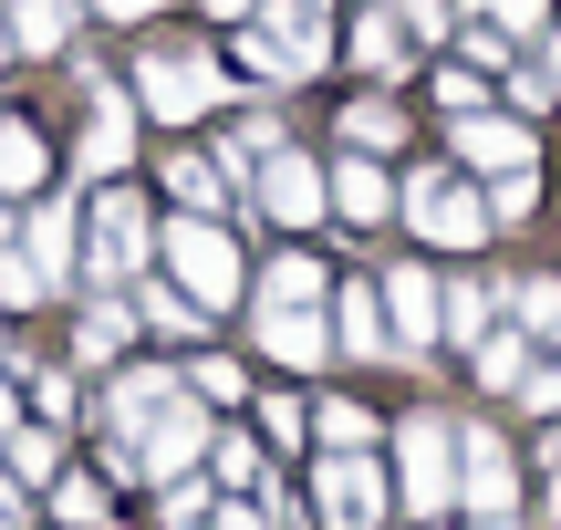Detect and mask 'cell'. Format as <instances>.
<instances>
[{
  "label": "cell",
  "instance_id": "30bf717a",
  "mask_svg": "<svg viewBox=\"0 0 561 530\" xmlns=\"http://www.w3.org/2000/svg\"><path fill=\"white\" fill-rule=\"evenodd\" d=\"M208 416L198 406H157V427L136 437V479H157V489H178V479H198V458H208Z\"/></svg>",
  "mask_w": 561,
  "mask_h": 530
},
{
  "label": "cell",
  "instance_id": "836d02e7",
  "mask_svg": "<svg viewBox=\"0 0 561 530\" xmlns=\"http://www.w3.org/2000/svg\"><path fill=\"white\" fill-rule=\"evenodd\" d=\"M479 11H489V32H510V42H541L551 0H479Z\"/></svg>",
  "mask_w": 561,
  "mask_h": 530
},
{
  "label": "cell",
  "instance_id": "4316f807",
  "mask_svg": "<svg viewBox=\"0 0 561 530\" xmlns=\"http://www.w3.org/2000/svg\"><path fill=\"white\" fill-rule=\"evenodd\" d=\"M0 469H11L21 489H53V479H62V448H53V427H11V448H0Z\"/></svg>",
  "mask_w": 561,
  "mask_h": 530
},
{
  "label": "cell",
  "instance_id": "8992f818",
  "mask_svg": "<svg viewBox=\"0 0 561 530\" xmlns=\"http://www.w3.org/2000/svg\"><path fill=\"white\" fill-rule=\"evenodd\" d=\"M312 510H322V530H385L396 479H385L375 458H322L312 469Z\"/></svg>",
  "mask_w": 561,
  "mask_h": 530
},
{
  "label": "cell",
  "instance_id": "6da1fadb",
  "mask_svg": "<svg viewBox=\"0 0 561 530\" xmlns=\"http://www.w3.org/2000/svg\"><path fill=\"white\" fill-rule=\"evenodd\" d=\"M146 261H157V219H146V198L136 187H94V198H83V281H146Z\"/></svg>",
  "mask_w": 561,
  "mask_h": 530
},
{
  "label": "cell",
  "instance_id": "cb8c5ba5",
  "mask_svg": "<svg viewBox=\"0 0 561 530\" xmlns=\"http://www.w3.org/2000/svg\"><path fill=\"white\" fill-rule=\"evenodd\" d=\"M312 437H322V458H364V448H375V416H364L354 395H322V406H312Z\"/></svg>",
  "mask_w": 561,
  "mask_h": 530
},
{
  "label": "cell",
  "instance_id": "5bb4252c",
  "mask_svg": "<svg viewBox=\"0 0 561 530\" xmlns=\"http://www.w3.org/2000/svg\"><path fill=\"white\" fill-rule=\"evenodd\" d=\"M333 354H354V365H385V354H396V333H385V291L343 281V302H333Z\"/></svg>",
  "mask_w": 561,
  "mask_h": 530
},
{
  "label": "cell",
  "instance_id": "f6af8a7d",
  "mask_svg": "<svg viewBox=\"0 0 561 530\" xmlns=\"http://www.w3.org/2000/svg\"><path fill=\"white\" fill-rule=\"evenodd\" d=\"M208 530H271V520H261V499H250V510H208Z\"/></svg>",
  "mask_w": 561,
  "mask_h": 530
},
{
  "label": "cell",
  "instance_id": "1f68e13d",
  "mask_svg": "<svg viewBox=\"0 0 561 530\" xmlns=\"http://www.w3.org/2000/svg\"><path fill=\"white\" fill-rule=\"evenodd\" d=\"M530 208H541V177H530V166L520 177H489V229H520Z\"/></svg>",
  "mask_w": 561,
  "mask_h": 530
},
{
  "label": "cell",
  "instance_id": "f35d334b",
  "mask_svg": "<svg viewBox=\"0 0 561 530\" xmlns=\"http://www.w3.org/2000/svg\"><path fill=\"white\" fill-rule=\"evenodd\" d=\"M510 104H520V125H530V115H551L561 94H551V73H541V62H510Z\"/></svg>",
  "mask_w": 561,
  "mask_h": 530
},
{
  "label": "cell",
  "instance_id": "e575fe53",
  "mask_svg": "<svg viewBox=\"0 0 561 530\" xmlns=\"http://www.w3.org/2000/svg\"><path fill=\"white\" fill-rule=\"evenodd\" d=\"M405 42H458V0H405Z\"/></svg>",
  "mask_w": 561,
  "mask_h": 530
},
{
  "label": "cell",
  "instance_id": "d6986e66",
  "mask_svg": "<svg viewBox=\"0 0 561 530\" xmlns=\"http://www.w3.org/2000/svg\"><path fill=\"white\" fill-rule=\"evenodd\" d=\"M62 42H73V0H11V53L53 62Z\"/></svg>",
  "mask_w": 561,
  "mask_h": 530
},
{
  "label": "cell",
  "instance_id": "2e32d148",
  "mask_svg": "<svg viewBox=\"0 0 561 530\" xmlns=\"http://www.w3.org/2000/svg\"><path fill=\"white\" fill-rule=\"evenodd\" d=\"M125 344H136V302L125 291H94L73 323V365H125Z\"/></svg>",
  "mask_w": 561,
  "mask_h": 530
},
{
  "label": "cell",
  "instance_id": "f907efd6",
  "mask_svg": "<svg viewBox=\"0 0 561 530\" xmlns=\"http://www.w3.org/2000/svg\"><path fill=\"white\" fill-rule=\"evenodd\" d=\"M468 530H520V520H468Z\"/></svg>",
  "mask_w": 561,
  "mask_h": 530
},
{
  "label": "cell",
  "instance_id": "52a82bcc",
  "mask_svg": "<svg viewBox=\"0 0 561 530\" xmlns=\"http://www.w3.org/2000/svg\"><path fill=\"white\" fill-rule=\"evenodd\" d=\"M510 499H520V458H510V437L500 427H458V510L510 520Z\"/></svg>",
  "mask_w": 561,
  "mask_h": 530
},
{
  "label": "cell",
  "instance_id": "d590c367",
  "mask_svg": "<svg viewBox=\"0 0 561 530\" xmlns=\"http://www.w3.org/2000/svg\"><path fill=\"white\" fill-rule=\"evenodd\" d=\"M208 510H219L208 479H178V489H167V530H208Z\"/></svg>",
  "mask_w": 561,
  "mask_h": 530
},
{
  "label": "cell",
  "instance_id": "60d3db41",
  "mask_svg": "<svg viewBox=\"0 0 561 530\" xmlns=\"http://www.w3.org/2000/svg\"><path fill=\"white\" fill-rule=\"evenodd\" d=\"M468 42V62H489V73H510V32H489V21H479V32H458Z\"/></svg>",
  "mask_w": 561,
  "mask_h": 530
},
{
  "label": "cell",
  "instance_id": "7a4b0ae2",
  "mask_svg": "<svg viewBox=\"0 0 561 530\" xmlns=\"http://www.w3.org/2000/svg\"><path fill=\"white\" fill-rule=\"evenodd\" d=\"M396 510H416V520L458 510V427H447L437 406L396 416Z\"/></svg>",
  "mask_w": 561,
  "mask_h": 530
},
{
  "label": "cell",
  "instance_id": "74e56055",
  "mask_svg": "<svg viewBox=\"0 0 561 530\" xmlns=\"http://www.w3.org/2000/svg\"><path fill=\"white\" fill-rule=\"evenodd\" d=\"M437 104H447V125H458V115H489V83L447 62V73H437Z\"/></svg>",
  "mask_w": 561,
  "mask_h": 530
},
{
  "label": "cell",
  "instance_id": "d6a6232c",
  "mask_svg": "<svg viewBox=\"0 0 561 530\" xmlns=\"http://www.w3.org/2000/svg\"><path fill=\"white\" fill-rule=\"evenodd\" d=\"M11 240H21V229H11ZM11 240H0V302H11V312H32V302H53V291H42V270L21 261Z\"/></svg>",
  "mask_w": 561,
  "mask_h": 530
},
{
  "label": "cell",
  "instance_id": "ee69618b",
  "mask_svg": "<svg viewBox=\"0 0 561 530\" xmlns=\"http://www.w3.org/2000/svg\"><path fill=\"white\" fill-rule=\"evenodd\" d=\"M208 21H229V32H250V11H261V0H198Z\"/></svg>",
  "mask_w": 561,
  "mask_h": 530
},
{
  "label": "cell",
  "instance_id": "484cf974",
  "mask_svg": "<svg viewBox=\"0 0 561 530\" xmlns=\"http://www.w3.org/2000/svg\"><path fill=\"white\" fill-rule=\"evenodd\" d=\"M354 62H364V73H405V21L364 0V21H354Z\"/></svg>",
  "mask_w": 561,
  "mask_h": 530
},
{
  "label": "cell",
  "instance_id": "7402d4cb",
  "mask_svg": "<svg viewBox=\"0 0 561 530\" xmlns=\"http://www.w3.org/2000/svg\"><path fill=\"white\" fill-rule=\"evenodd\" d=\"M343 146H354V157H396V146H405V115L385 94H354V104H343Z\"/></svg>",
  "mask_w": 561,
  "mask_h": 530
},
{
  "label": "cell",
  "instance_id": "4fadbf2b",
  "mask_svg": "<svg viewBox=\"0 0 561 530\" xmlns=\"http://www.w3.org/2000/svg\"><path fill=\"white\" fill-rule=\"evenodd\" d=\"M11 250H21V261L42 270V291H62V270L83 261V208H62V198H53V208H32V219H21V240H11Z\"/></svg>",
  "mask_w": 561,
  "mask_h": 530
},
{
  "label": "cell",
  "instance_id": "ab89813d",
  "mask_svg": "<svg viewBox=\"0 0 561 530\" xmlns=\"http://www.w3.org/2000/svg\"><path fill=\"white\" fill-rule=\"evenodd\" d=\"M187 385H198L208 406H229V395H240V365H229V354H198V375H187Z\"/></svg>",
  "mask_w": 561,
  "mask_h": 530
},
{
  "label": "cell",
  "instance_id": "ba28073f",
  "mask_svg": "<svg viewBox=\"0 0 561 530\" xmlns=\"http://www.w3.org/2000/svg\"><path fill=\"white\" fill-rule=\"evenodd\" d=\"M73 166L94 187H115L125 166H136V94H115V83L94 73V115H83V146H73Z\"/></svg>",
  "mask_w": 561,
  "mask_h": 530
},
{
  "label": "cell",
  "instance_id": "ac0fdd59",
  "mask_svg": "<svg viewBox=\"0 0 561 530\" xmlns=\"http://www.w3.org/2000/svg\"><path fill=\"white\" fill-rule=\"evenodd\" d=\"M42 177H53V146H42V125L0 115V198H32Z\"/></svg>",
  "mask_w": 561,
  "mask_h": 530
},
{
  "label": "cell",
  "instance_id": "44dd1931",
  "mask_svg": "<svg viewBox=\"0 0 561 530\" xmlns=\"http://www.w3.org/2000/svg\"><path fill=\"white\" fill-rule=\"evenodd\" d=\"M312 302H322V261L312 250H280L261 270V312H312Z\"/></svg>",
  "mask_w": 561,
  "mask_h": 530
},
{
  "label": "cell",
  "instance_id": "681fc988",
  "mask_svg": "<svg viewBox=\"0 0 561 530\" xmlns=\"http://www.w3.org/2000/svg\"><path fill=\"white\" fill-rule=\"evenodd\" d=\"M0 62H11V0H0Z\"/></svg>",
  "mask_w": 561,
  "mask_h": 530
},
{
  "label": "cell",
  "instance_id": "7dc6e473",
  "mask_svg": "<svg viewBox=\"0 0 561 530\" xmlns=\"http://www.w3.org/2000/svg\"><path fill=\"white\" fill-rule=\"evenodd\" d=\"M11 427H21V406H11V375H0V448H11Z\"/></svg>",
  "mask_w": 561,
  "mask_h": 530
},
{
  "label": "cell",
  "instance_id": "b9f144b4",
  "mask_svg": "<svg viewBox=\"0 0 561 530\" xmlns=\"http://www.w3.org/2000/svg\"><path fill=\"white\" fill-rule=\"evenodd\" d=\"M520 406H530V416H561V365H551V375H530V385H520Z\"/></svg>",
  "mask_w": 561,
  "mask_h": 530
},
{
  "label": "cell",
  "instance_id": "f546056e",
  "mask_svg": "<svg viewBox=\"0 0 561 530\" xmlns=\"http://www.w3.org/2000/svg\"><path fill=\"white\" fill-rule=\"evenodd\" d=\"M250 416H261V437H271L280 458H291L301 437H312V406H301V395H261V406H250Z\"/></svg>",
  "mask_w": 561,
  "mask_h": 530
},
{
  "label": "cell",
  "instance_id": "83f0119b",
  "mask_svg": "<svg viewBox=\"0 0 561 530\" xmlns=\"http://www.w3.org/2000/svg\"><path fill=\"white\" fill-rule=\"evenodd\" d=\"M479 385H530V333H479Z\"/></svg>",
  "mask_w": 561,
  "mask_h": 530
},
{
  "label": "cell",
  "instance_id": "7bdbcfd3",
  "mask_svg": "<svg viewBox=\"0 0 561 530\" xmlns=\"http://www.w3.org/2000/svg\"><path fill=\"white\" fill-rule=\"evenodd\" d=\"M0 530H32V499H21V479L0 469Z\"/></svg>",
  "mask_w": 561,
  "mask_h": 530
},
{
  "label": "cell",
  "instance_id": "603a6c76",
  "mask_svg": "<svg viewBox=\"0 0 561 530\" xmlns=\"http://www.w3.org/2000/svg\"><path fill=\"white\" fill-rule=\"evenodd\" d=\"M136 323H146V333H157V344H187V333H198V323H208V312H198V302H187V291H178V281H136Z\"/></svg>",
  "mask_w": 561,
  "mask_h": 530
},
{
  "label": "cell",
  "instance_id": "c3c4849f",
  "mask_svg": "<svg viewBox=\"0 0 561 530\" xmlns=\"http://www.w3.org/2000/svg\"><path fill=\"white\" fill-rule=\"evenodd\" d=\"M541 73H551V94H561V32H551V42H541Z\"/></svg>",
  "mask_w": 561,
  "mask_h": 530
},
{
  "label": "cell",
  "instance_id": "ffe728a7",
  "mask_svg": "<svg viewBox=\"0 0 561 530\" xmlns=\"http://www.w3.org/2000/svg\"><path fill=\"white\" fill-rule=\"evenodd\" d=\"M322 187H333V208H343L354 229H375L385 208H396V177H385V166H364V157H354V166H333Z\"/></svg>",
  "mask_w": 561,
  "mask_h": 530
},
{
  "label": "cell",
  "instance_id": "277c9868",
  "mask_svg": "<svg viewBox=\"0 0 561 530\" xmlns=\"http://www.w3.org/2000/svg\"><path fill=\"white\" fill-rule=\"evenodd\" d=\"M396 208H405V229H416L426 250H479L489 240V198L458 187V166H416V177L396 187Z\"/></svg>",
  "mask_w": 561,
  "mask_h": 530
},
{
  "label": "cell",
  "instance_id": "816d5d0a",
  "mask_svg": "<svg viewBox=\"0 0 561 530\" xmlns=\"http://www.w3.org/2000/svg\"><path fill=\"white\" fill-rule=\"evenodd\" d=\"M551 530H561V479H551Z\"/></svg>",
  "mask_w": 561,
  "mask_h": 530
},
{
  "label": "cell",
  "instance_id": "f1b7e54d",
  "mask_svg": "<svg viewBox=\"0 0 561 530\" xmlns=\"http://www.w3.org/2000/svg\"><path fill=\"white\" fill-rule=\"evenodd\" d=\"M53 510H62V530H104V510H115V499H104V479H53Z\"/></svg>",
  "mask_w": 561,
  "mask_h": 530
},
{
  "label": "cell",
  "instance_id": "e0dca14e",
  "mask_svg": "<svg viewBox=\"0 0 561 530\" xmlns=\"http://www.w3.org/2000/svg\"><path fill=\"white\" fill-rule=\"evenodd\" d=\"M261 354L280 375H312L322 354H333V323H322V312H261Z\"/></svg>",
  "mask_w": 561,
  "mask_h": 530
},
{
  "label": "cell",
  "instance_id": "d4e9b609",
  "mask_svg": "<svg viewBox=\"0 0 561 530\" xmlns=\"http://www.w3.org/2000/svg\"><path fill=\"white\" fill-rule=\"evenodd\" d=\"M510 333H530V344H561V281H510Z\"/></svg>",
  "mask_w": 561,
  "mask_h": 530
},
{
  "label": "cell",
  "instance_id": "4dcf8cb0",
  "mask_svg": "<svg viewBox=\"0 0 561 530\" xmlns=\"http://www.w3.org/2000/svg\"><path fill=\"white\" fill-rule=\"evenodd\" d=\"M437 333H447V344H479V333H489V291L479 281H447V323Z\"/></svg>",
  "mask_w": 561,
  "mask_h": 530
},
{
  "label": "cell",
  "instance_id": "9c48e42d",
  "mask_svg": "<svg viewBox=\"0 0 561 530\" xmlns=\"http://www.w3.org/2000/svg\"><path fill=\"white\" fill-rule=\"evenodd\" d=\"M437 323H447V281L426 261H396L385 270V333H396V354H426Z\"/></svg>",
  "mask_w": 561,
  "mask_h": 530
},
{
  "label": "cell",
  "instance_id": "8d00e7d4",
  "mask_svg": "<svg viewBox=\"0 0 561 530\" xmlns=\"http://www.w3.org/2000/svg\"><path fill=\"white\" fill-rule=\"evenodd\" d=\"M208 469H219L229 489H250V479H261V448H250V437H208Z\"/></svg>",
  "mask_w": 561,
  "mask_h": 530
},
{
  "label": "cell",
  "instance_id": "8fae6325",
  "mask_svg": "<svg viewBox=\"0 0 561 530\" xmlns=\"http://www.w3.org/2000/svg\"><path fill=\"white\" fill-rule=\"evenodd\" d=\"M250 177H261V208H271L280 229H312L322 208H333V187H322V166H312V157H291V146H280V157H261Z\"/></svg>",
  "mask_w": 561,
  "mask_h": 530
},
{
  "label": "cell",
  "instance_id": "9a60e30c",
  "mask_svg": "<svg viewBox=\"0 0 561 530\" xmlns=\"http://www.w3.org/2000/svg\"><path fill=\"white\" fill-rule=\"evenodd\" d=\"M167 198H178L187 219H219V208H229V166H219V146H178V157H167Z\"/></svg>",
  "mask_w": 561,
  "mask_h": 530
},
{
  "label": "cell",
  "instance_id": "7c38bea8",
  "mask_svg": "<svg viewBox=\"0 0 561 530\" xmlns=\"http://www.w3.org/2000/svg\"><path fill=\"white\" fill-rule=\"evenodd\" d=\"M447 157L489 166V177H520V166H530V125L520 115H458V125H447Z\"/></svg>",
  "mask_w": 561,
  "mask_h": 530
},
{
  "label": "cell",
  "instance_id": "3957f363",
  "mask_svg": "<svg viewBox=\"0 0 561 530\" xmlns=\"http://www.w3.org/2000/svg\"><path fill=\"white\" fill-rule=\"evenodd\" d=\"M157 261H167V281H178L198 312H229V302H240V281H250V270H240V240H229L219 219H167L157 229Z\"/></svg>",
  "mask_w": 561,
  "mask_h": 530
},
{
  "label": "cell",
  "instance_id": "bcb514c9",
  "mask_svg": "<svg viewBox=\"0 0 561 530\" xmlns=\"http://www.w3.org/2000/svg\"><path fill=\"white\" fill-rule=\"evenodd\" d=\"M83 11H104V21H146L157 0H83Z\"/></svg>",
  "mask_w": 561,
  "mask_h": 530
},
{
  "label": "cell",
  "instance_id": "5b68a950",
  "mask_svg": "<svg viewBox=\"0 0 561 530\" xmlns=\"http://www.w3.org/2000/svg\"><path fill=\"white\" fill-rule=\"evenodd\" d=\"M219 94H229V73L208 53H146L136 62V115H157V125H198V115H219Z\"/></svg>",
  "mask_w": 561,
  "mask_h": 530
}]
</instances>
